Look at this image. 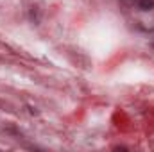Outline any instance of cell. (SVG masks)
<instances>
[{"label":"cell","mask_w":154,"mask_h":152,"mask_svg":"<svg viewBox=\"0 0 154 152\" xmlns=\"http://www.w3.org/2000/svg\"><path fill=\"white\" fill-rule=\"evenodd\" d=\"M138 7L142 11H151V9H154V0H140Z\"/></svg>","instance_id":"6da1fadb"}]
</instances>
